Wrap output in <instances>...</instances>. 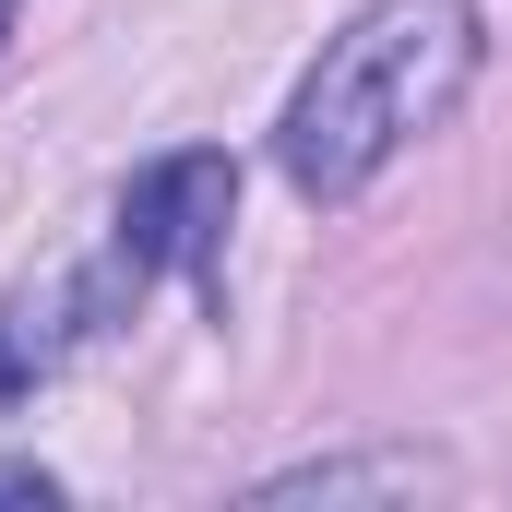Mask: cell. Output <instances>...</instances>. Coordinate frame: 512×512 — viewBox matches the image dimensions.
<instances>
[{
	"label": "cell",
	"instance_id": "cell-5",
	"mask_svg": "<svg viewBox=\"0 0 512 512\" xmlns=\"http://www.w3.org/2000/svg\"><path fill=\"white\" fill-rule=\"evenodd\" d=\"M48 489H60L48 465H0V501H48Z\"/></svg>",
	"mask_w": 512,
	"mask_h": 512
},
{
	"label": "cell",
	"instance_id": "cell-6",
	"mask_svg": "<svg viewBox=\"0 0 512 512\" xmlns=\"http://www.w3.org/2000/svg\"><path fill=\"white\" fill-rule=\"evenodd\" d=\"M12 12H24V0H0V36H12Z\"/></svg>",
	"mask_w": 512,
	"mask_h": 512
},
{
	"label": "cell",
	"instance_id": "cell-2",
	"mask_svg": "<svg viewBox=\"0 0 512 512\" xmlns=\"http://www.w3.org/2000/svg\"><path fill=\"white\" fill-rule=\"evenodd\" d=\"M227 215H239V167L215 143L191 155H155L120 191V251H108V286H143V274H203L227 251Z\"/></svg>",
	"mask_w": 512,
	"mask_h": 512
},
{
	"label": "cell",
	"instance_id": "cell-1",
	"mask_svg": "<svg viewBox=\"0 0 512 512\" xmlns=\"http://www.w3.org/2000/svg\"><path fill=\"white\" fill-rule=\"evenodd\" d=\"M477 60H489L477 0H370V12L310 60V84L286 96L274 155H286L298 203H358L405 143H429V131L465 108Z\"/></svg>",
	"mask_w": 512,
	"mask_h": 512
},
{
	"label": "cell",
	"instance_id": "cell-4",
	"mask_svg": "<svg viewBox=\"0 0 512 512\" xmlns=\"http://www.w3.org/2000/svg\"><path fill=\"white\" fill-rule=\"evenodd\" d=\"M84 298H96V286H72V298H12V310H0V393H36V370L60 358V322H72Z\"/></svg>",
	"mask_w": 512,
	"mask_h": 512
},
{
	"label": "cell",
	"instance_id": "cell-3",
	"mask_svg": "<svg viewBox=\"0 0 512 512\" xmlns=\"http://www.w3.org/2000/svg\"><path fill=\"white\" fill-rule=\"evenodd\" d=\"M417 489H453V453H417V441H370V453H310V465H274L251 501L286 512V501H417Z\"/></svg>",
	"mask_w": 512,
	"mask_h": 512
}]
</instances>
